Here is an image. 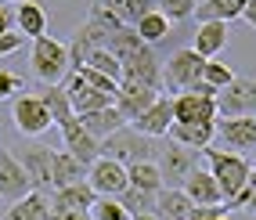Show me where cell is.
Listing matches in <instances>:
<instances>
[{"mask_svg": "<svg viewBox=\"0 0 256 220\" xmlns=\"http://www.w3.org/2000/svg\"><path fill=\"white\" fill-rule=\"evenodd\" d=\"M156 141L144 138V134H138L130 123L119 126L112 138H105L98 144V159H112L119 166H138V162H156Z\"/></svg>", "mask_w": 256, "mask_h": 220, "instance_id": "1", "label": "cell"}, {"mask_svg": "<svg viewBox=\"0 0 256 220\" xmlns=\"http://www.w3.org/2000/svg\"><path fill=\"white\" fill-rule=\"evenodd\" d=\"M202 156L210 159V174H213V180H216V188H220V195H224V206L238 195L249 184V162L242 159V156H234V152H224V148H216V144H210Z\"/></svg>", "mask_w": 256, "mask_h": 220, "instance_id": "2", "label": "cell"}, {"mask_svg": "<svg viewBox=\"0 0 256 220\" xmlns=\"http://www.w3.org/2000/svg\"><path fill=\"white\" fill-rule=\"evenodd\" d=\"M32 72L44 87H58V83L69 76V47L62 40L40 36L32 40Z\"/></svg>", "mask_w": 256, "mask_h": 220, "instance_id": "3", "label": "cell"}, {"mask_svg": "<svg viewBox=\"0 0 256 220\" xmlns=\"http://www.w3.org/2000/svg\"><path fill=\"white\" fill-rule=\"evenodd\" d=\"M202 69H206V58H198L192 47L177 50V54L162 65V90H170V98L192 90L195 83L202 80Z\"/></svg>", "mask_w": 256, "mask_h": 220, "instance_id": "4", "label": "cell"}, {"mask_svg": "<svg viewBox=\"0 0 256 220\" xmlns=\"http://www.w3.org/2000/svg\"><path fill=\"white\" fill-rule=\"evenodd\" d=\"M119 65H123V80L126 83H141V87H152V90L162 94V62L156 54V47L138 44ZM123 80H119V83H123Z\"/></svg>", "mask_w": 256, "mask_h": 220, "instance_id": "5", "label": "cell"}, {"mask_svg": "<svg viewBox=\"0 0 256 220\" xmlns=\"http://www.w3.org/2000/svg\"><path fill=\"white\" fill-rule=\"evenodd\" d=\"M156 166H159L162 188H184V180L192 177V170H198V152L184 148L177 141H170L159 156H156Z\"/></svg>", "mask_w": 256, "mask_h": 220, "instance_id": "6", "label": "cell"}, {"mask_svg": "<svg viewBox=\"0 0 256 220\" xmlns=\"http://www.w3.org/2000/svg\"><path fill=\"white\" fill-rule=\"evenodd\" d=\"M216 120H238V116H256V80L234 76L224 90H216Z\"/></svg>", "mask_w": 256, "mask_h": 220, "instance_id": "7", "label": "cell"}, {"mask_svg": "<svg viewBox=\"0 0 256 220\" xmlns=\"http://www.w3.org/2000/svg\"><path fill=\"white\" fill-rule=\"evenodd\" d=\"M11 120H14V126H18L22 138H40L44 130L54 126V123H50V112L44 108V101H40V94H29V90L11 101Z\"/></svg>", "mask_w": 256, "mask_h": 220, "instance_id": "8", "label": "cell"}, {"mask_svg": "<svg viewBox=\"0 0 256 220\" xmlns=\"http://www.w3.org/2000/svg\"><path fill=\"white\" fill-rule=\"evenodd\" d=\"M216 138L213 144L220 141L224 144V152H252L256 148V116H238V120H216L213 123Z\"/></svg>", "mask_w": 256, "mask_h": 220, "instance_id": "9", "label": "cell"}, {"mask_svg": "<svg viewBox=\"0 0 256 220\" xmlns=\"http://www.w3.org/2000/svg\"><path fill=\"white\" fill-rule=\"evenodd\" d=\"M108 36H112V32H108L105 26H98L94 18H87L83 26H76L72 40L65 44V47H69V72H76L80 65L94 54V50H101V47H105V44H108Z\"/></svg>", "mask_w": 256, "mask_h": 220, "instance_id": "10", "label": "cell"}, {"mask_svg": "<svg viewBox=\"0 0 256 220\" xmlns=\"http://www.w3.org/2000/svg\"><path fill=\"white\" fill-rule=\"evenodd\" d=\"M87 184L94 195H105V198H119L126 192V166H119L112 159H94L90 170H87Z\"/></svg>", "mask_w": 256, "mask_h": 220, "instance_id": "11", "label": "cell"}, {"mask_svg": "<svg viewBox=\"0 0 256 220\" xmlns=\"http://www.w3.org/2000/svg\"><path fill=\"white\" fill-rule=\"evenodd\" d=\"M162 94L159 90H152V87H141V83H119V90H116V108H119V116H123L126 123H134L138 116H144L152 105H156Z\"/></svg>", "mask_w": 256, "mask_h": 220, "instance_id": "12", "label": "cell"}, {"mask_svg": "<svg viewBox=\"0 0 256 220\" xmlns=\"http://www.w3.org/2000/svg\"><path fill=\"white\" fill-rule=\"evenodd\" d=\"M50 156H54V148L29 144L26 148V159H18L22 170H26V177H29V188L32 192H44V195L54 192V180H50Z\"/></svg>", "mask_w": 256, "mask_h": 220, "instance_id": "13", "label": "cell"}, {"mask_svg": "<svg viewBox=\"0 0 256 220\" xmlns=\"http://www.w3.org/2000/svg\"><path fill=\"white\" fill-rule=\"evenodd\" d=\"M62 87H65V94H69L72 116H87V112H98V108L116 105V98H112V94H101V90L87 87V83H80V76H72V72L62 80Z\"/></svg>", "mask_w": 256, "mask_h": 220, "instance_id": "14", "label": "cell"}, {"mask_svg": "<svg viewBox=\"0 0 256 220\" xmlns=\"http://www.w3.org/2000/svg\"><path fill=\"white\" fill-rule=\"evenodd\" d=\"M29 177L22 170V162L14 152L8 148H0V198H11V202H18L22 195H29Z\"/></svg>", "mask_w": 256, "mask_h": 220, "instance_id": "15", "label": "cell"}, {"mask_svg": "<svg viewBox=\"0 0 256 220\" xmlns=\"http://www.w3.org/2000/svg\"><path fill=\"white\" fill-rule=\"evenodd\" d=\"M174 105V123H216V101L213 98H195V94H177L170 98Z\"/></svg>", "mask_w": 256, "mask_h": 220, "instance_id": "16", "label": "cell"}, {"mask_svg": "<svg viewBox=\"0 0 256 220\" xmlns=\"http://www.w3.org/2000/svg\"><path fill=\"white\" fill-rule=\"evenodd\" d=\"M62 138H65V152H69L72 159H80V162L90 170V162L98 159V141H94L90 134L80 126L76 116H72L69 123H62Z\"/></svg>", "mask_w": 256, "mask_h": 220, "instance_id": "17", "label": "cell"}, {"mask_svg": "<svg viewBox=\"0 0 256 220\" xmlns=\"http://www.w3.org/2000/svg\"><path fill=\"white\" fill-rule=\"evenodd\" d=\"M138 134H144V138H166V130L174 126V105H170V98H159L156 105H152L144 116H138V120L130 123Z\"/></svg>", "mask_w": 256, "mask_h": 220, "instance_id": "18", "label": "cell"}, {"mask_svg": "<svg viewBox=\"0 0 256 220\" xmlns=\"http://www.w3.org/2000/svg\"><path fill=\"white\" fill-rule=\"evenodd\" d=\"M188 198H192V206H224V195H220V188H216V180H213V174L210 170H192V177L184 180V188H180Z\"/></svg>", "mask_w": 256, "mask_h": 220, "instance_id": "19", "label": "cell"}, {"mask_svg": "<svg viewBox=\"0 0 256 220\" xmlns=\"http://www.w3.org/2000/svg\"><path fill=\"white\" fill-rule=\"evenodd\" d=\"M80 120V126L90 134V138L101 144L105 138H112V134L119 130V126H126V120L119 116V108L116 105H108V108H98V112H87V116H76Z\"/></svg>", "mask_w": 256, "mask_h": 220, "instance_id": "20", "label": "cell"}, {"mask_svg": "<svg viewBox=\"0 0 256 220\" xmlns=\"http://www.w3.org/2000/svg\"><path fill=\"white\" fill-rule=\"evenodd\" d=\"M166 138L184 144V148H192V152H206L216 138V130H213V123H202V126L198 123H174L166 130Z\"/></svg>", "mask_w": 256, "mask_h": 220, "instance_id": "21", "label": "cell"}, {"mask_svg": "<svg viewBox=\"0 0 256 220\" xmlns=\"http://www.w3.org/2000/svg\"><path fill=\"white\" fill-rule=\"evenodd\" d=\"M224 47H228V26H224V22H202V26H198L195 44H192V50H195L198 58L213 62Z\"/></svg>", "mask_w": 256, "mask_h": 220, "instance_id": "22", "label": "cell"}, {"mask_svg": "<svg viewBox=\"0 0 256 220\" xmlns=\"http://www.w3.org/2000/svg\"><path fill=\"white\" fill-rule=\"evenodd\" d=\"M50 180H54V192L69 188V184H83L87 180V166L80 159H72L69 152H54L50 156Z\"/></svg>", "mask_w": 256, "mask_h": 220, "instance_id": "23", "label": "cell"}, {"mask_svg": "<svg viewBox=\"0 0 256 220\" xmlns=\"http://www.w3.org/2000/svg\"><path fill=\"white\" fill-rule=\"evenodd\" d=\"M249 0H198V8H195V18L198 26L202 22H234V18H242V11H246Z\"/></svg>", "mask_w": 256, "mask_h": 220, "instance_id": "24", "label": "cell"}, {"mask_svg": "<svg viewBox=\"0 0 256 220\" xmlns=\"http://www.w3.org/2000/svg\"><path fill=\"white\" fill-rule=\"evenodd\" d=\"M14 26H18V32L26 40H40V36H47V11L36 0H26V4H18V11H14Z\"/></svg>", "mask_w": 256, "mask_h": 220, "instance_id": "25", "label": "cell"}, {"mask_svg": "<svg viewBox=\"0 0 256 220\" xmlns=\"http://www.w3.org/2000/svg\"><path fill=\"white\" fill-rule=\"evenodd\" d=\"M4 220H50V195H44V192L22 195L18 202H11Z\"/></svg>", "mask_w": 256, "mask_h": 220, "instance_id": "26", "label": "cell"}, {"mask_svg": "<svg viewBox=\"0 0 256 220\" xmlns=\"http://www.w3.org/2000/svg\"><path fill=\"white\" fill-rule=\"evenodd\" d=\"M192 213V198L180 188H159L156 192V216L159 220H188Z\"/></svg>", "mask_w": 256, "mask_h": 220, "instance_id": "27", "label": "cell"}, {"mask_svg": "<svg viewBox=\"0 0 256 220\" xmlns=\"http://www.w3.org/2000/svg\"><path fill=\"white\" fill-rule=\"evenodd\" d=\"M94 198H98V195L90 192L87 180H83V184H69V188L50 192V210H90Z\"/></svg>", "mask_w": 256, "mask_h": 220, "instance_id": "28", "label": "cell"}, {"mask_svg": "<svg viewBox=\"0 0 256 220\" xmlns=\"http://www.w3.org/2000/svg\"><path fill=\"white\" fill-rule=\"evenodd\" d=\"M98 4H101V8H108L116 18L123 22V26H130V29L138 26L148 11H156V0H98Z\"/></svg>", "mask_w": 256, "mask_h": 220, "instance_id": "29", "label": "cell"}, {"mask_svg": "<svg viewBox=\"0 0 256 220\" xmlns=\"http://www.w3.org/2000/svg\"><path fill=\"white\" fill-rule=\"evenodd\" d=\"M40 101H44V108L50 112V123H69L72 120V105H69V94H65V87L58 83V87H44L40 90Z\"/></svg>", "mask_w": 256, "mask_h": 220, "instance_id": "30", "label": "cell"}, {"mask_svg": "<svg viewBox=\"0 0 256 220\" xmlns=\"http://www.w3.org/2000/svg\"><path fill=\"white\" fill-rule=\"evenodd\" d=\"M126 184L130 188H141L156 195L162 188V177H159V166L156 162H138V166H126Z\"/></svg>", "mask_w": 256, "mask_h": 220, "instance_id": "31", "label": "cell"}, {"mask_svg": "<svg viewBox=\"0 0 256 220\" xmlns=\"http://www.w3.org/2000/svg\"><path fill=\"white\" fill-rule=\"evenodd\" d=\"M134 32H138V40H141V44H148V47H152V44H159V40H166V36H170V22L162 18L159 11H148L144 18L134 26Z\"/></svg>", "mask_w": 256, "mask_h": 220, "instance_id": "32", "label": "cell"}, {"mask_svg": "<svg viewBox=\"0 0 256 220\" xmlns=\"http://www.w3.org/2000/svg\"><path fill=\"white\" fill-rule=\"evenodd\" d=\"M116 202H119L130 216H138V213H156V195H152V192H141V188H130V184H126V192L119 195Z\"/></svg>", "mask_w": 256, "mask_h": 220, "instance_id": "33", "label": "cell"}, {"mask_svg": "<svg viewBox=\"0 0 256 220\" xmlns=\"http://www.w3.org/2000/svg\"><path fill=\"white\" fill-rule=\"evenodd\" d=\"M83 65H90L94 72L108 76L112 83H119V80H123V65H119V58H116V54H108L105 47H101V50H94V54H90L87 62H83ZM83 65H80V69H83Z\"/></svg>", "mask_w": 256, "mask_h": 220, "instance_id": "34", "label": "cell"}, {"mask_svg": "<svg viewBox=\"0 0 256 220\" xmlns=\"http://www.w3.org/2000/svg\"><path fill=\"white\" fill-rule=\"evenodd\" d=\"M195 8H198V0H156V11L162 14L170 26H177V22H184V18H192Z\"/></svg>", "mask_w": 256, "mask_h": 220, "instance_id": "35", "label": "cell"}, {"mask_svg": "<svg viewBox=\"0 0 256 220\" xmlns=\"http://www.w3.org/2000/svg\"><path fill=\"white\" fill-rule=\"evenodd\" d=\"M234 80V69H228L224 62H206V69H202V83H206V87H213V90H224L228 83Z\"/></svg>", "mask_w": 256, "mask_h": 220, "instance_id": "36", "label": "cell"}, {"mask_svg": "<svg viewBox=\"0 0 256 220\" xmlns=\"http://www.w3.org/2000/svg\"><path fill=\"white\" fill-rule=\"evenodd\" d=\"M90 220H130V213L119 206L116 198L98 195V198H94V206H90Z\"/></svg>", "mask_w": 256, "mask_h": 220, "instance_id": "37", "label": "cell"}, {"mask_svg": "<svg viewBox=\"0 0 256 220\" xmlns=\"http://www.w3.org/2000/svg\"><path fill=\"white\" fill-rule=\"evenodd\" d=\"M72 76H80V83H87V87H94V90H101V94H112V98H116V90H119V83H112L108 76L94 72L90 65H83V69H76Z\"/></svg>", "mask_w": 256, "mask_h": 220, "instance_id": "38", "label": "cell"}, {"mask_svg": "<svg viewBox=\"0 0 256 220\" xmlns=\"http://www.w3.org/2000/svg\"><path fill=\"white\" fill-rule=\"evenodd\" d=\"M18 94H26V80L8 72V69H0V101H14Z\"/></svg>", "mask_w": 256, "mask_h": 220, "instance_id": "39", "label": "cell"}, {"mask_svg": "<svg viewBox=\"0 0 256 220\" xmlns=\"http://www.w3.org/2000/svg\"><path fill=\"white\" fill-rule=\"evenodd\" d=\"M26 47V36L18 29H8L4 36H0V58H8V54H14V50H22Z\"/></svg>", "mask_w": 256, "mask_h": 220, "instance_id": "40", "label": "cell"}, {"mask_svg": "<svg viewBox=\"0 0 256 220\" xmlns=\"http://www.w3.org/2000/svg\"><path fill=\"white\" fill-rule=\"evenodd\" d=\"M228 206H192V213H188V220H216L224 216Z\"/></svg>", "mask_w": 256, "mask_h": 220, "instance_id": "41", "label": "cell"}, {"mask_svg": "<svg viewBox=\"0 0 256 220\" xmlns=\"http://www.w3.org/2000/svg\"><path fill=\"white\" fill-rule=\"evenodd\" d=\"M50 220H90V210H50Z\"/></svg>", "mask_w": 256, "mask_h": 220, "instance_id": "42", "label": "cell"}, {"mask_svg": "<svg viewBox=\"0 0 256 220\" xmlns=\"http://www.w3.org/2000/svg\"><path fill=\"white\" fill-rule=\"evenodd\" d=\"M242 22H249V26L256 29V0H249V4H246V11H242Z\"/></svg>", "mask_w": 256, "mask_h": 220, "instance_id": "43", "label": "cell"}, {"mask_svg": "<svg viewBox=\"0 0 256 220\" xmlns=\"http://www.w3.org/2000/svg\"><path fill=\"white\" fill-rule=\"evenodd\" d=\"M8 29H11V11H8L4 4H0V36H4Z\"/></svg>", "mask_w": 256, "mask_h": 220, "instance_id": "44", "label": "cell"}, {"mask_svg": "<svg viewBox=\"0 0 256 220\" xmlns=\"http://www.w3.org/2000/svg\"><path fill=\"white\" fill-rule=\"evenodd\" d=\"M249 184H252V195H249V202H246V210L256 216V180H252V174H249Z\"/></svg>", "mask_w": 256, "mask_h": 220, "instance_id": "45", "label": "cell"}, {"mask_svg": "<svg viewBox=\"0 0 256 220\" xmlns=\"http://www.w3.org/2000/svg\"><path fill=\"white\" fill-rule=\"evenodd\" d=\"M130 220H159L156 213H138V216H130Z\"/></svg>", "mask_w": 256, "mask_h": 220, "instance_id": "46", "label": "cell"}, {"mask_svg": "<svg viewBox=\"0 0 256 220\" xmlns=\"http://www.w3.org/2000/svg\"><path fill=\"white\" fill-rule=\"evenodd\" d=\"M216 220H231V216H228V213H224V216H216Z\"/></svg>", "mask_w": 256, "mask_h": 220, "instance_id": "47", "label": "cell"}, {"mask_svg": "<svg viewBox=\"0 0 256 220\" xmlns=\"http://www.w3.org/2000/svg\"><path fill=\"white\" fill-rule=\"evenodd\" d=\"M11 4H26V0H11Z\"/></svg>", "mask_w": 256, "mask_h": 220, "instance_id": "48", "label": "cell"}]
</instances>
